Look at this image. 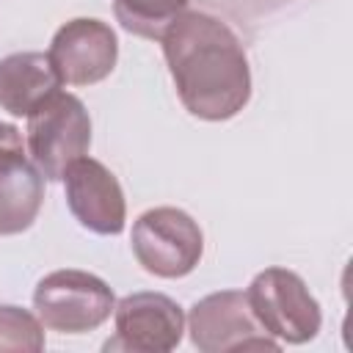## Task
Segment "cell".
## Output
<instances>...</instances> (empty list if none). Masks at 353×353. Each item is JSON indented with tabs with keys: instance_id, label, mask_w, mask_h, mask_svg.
Segmentation results:
<instances>
[{
	"instance_id": "5",
	"label": "cell",
	"mask_w": 353,
	"mask_h": 353,
	"mask_svg": "<svg viewBox=\"0 0 353 353\" xmlns=\"http://www.w3.org/2000/svg\"><path fill=\"white\" fill-rule=\"evenodd\" d=\"M132 254L146 273L182 279L199 265L204 254V234L185 210L154 207L132 223Z\"/></svg>"
},
{
	"instance_id": "6",
	"label": "cell",
	"mask_w": 353,
	"mask_h": 353,
	"mask_svg": "<svg viewBox=\"0 0 353 353\" xmlns=\"http://www.w3.org/2000/svg\"><path fill=\"white\" fill-rule=\"evenodd\" d=\"M190 339L204 353H232L248 347L276 350L279 339H273L259 320L254 317L245 292L221 290L193 303L188 317Z\"/></svg>"
},
{
	"instance_id": "9",
	"label": "cell",
	"mask_w": 353,
	"mask_h": 353,
	"mask_svg": "<svg viewBox=\"0 0 353 353\" xmlns=\"http://www.w3.org/2000/svg\"><path fill=\"white\" fill-rule=\"evenodd\" d=\"M66 204L72 215L97 234H119L127 221V201L119 179L94 157H77L66 174Z\"/></svg>"
},
{
	"instance_id": "10",
	"label": "cell",
	"mask_w": 353,
	"mask_h": 353,
	"mask_svg": "<svg viewBox=\"0 0 353 353\" xmlns=\"http://www.w3.org/2000/svg\"><path fill=\"white\" fill-rule=\"evenodd\" d=\"M44 201V176L25 157L22 135L6 124L0 132V234L30 229Z\"/></svg>"
},
{
	"instance_id": "2",
	"label": "cell",
	"mask_w": 353,
	"mask_h": 353,
	"mask_svg": "<svg viewBox=\"0 0 353 353\" xmlns=\"http://www.w3.org/2000/svg\"><path fill=\"white\" fill-rule=\"evenodd\" d=\"M28 152L44 179H63L66 168L91 146V119L85 105L66 91L52 94L28 116Z\"/></svg>"
},
{
	"instance_id": "12",
	"label": "cell",
	"mask_w": 353,
	"mask_h": 353,
	"mask_svg": "<svg viewBox=\"0 0 353 353\" xmlns=\"http://www.w3.org/2000/svg\"><path fill=\"white\" fill-rule=\"evenodd\" d=\"M185 8L188 0H113L121 28L143 39H160L165 25Z\"/></svg>"
},
{
	"instance_id": "4",
	"label": "cell",
	"mask_w": 353,
	"mask_h": 353,
	"mask_svg": "<svg viewBox=\"0 0 353 353\" xmlns=\"http://www.w3.org/2000/svg\"><path fill=\"white\" fill-rule=\"evenodd\" d=\"M248 306L259 325L279 342L301 345L317 336L323 314L303 279L287 268H268L245 290Z\"/></svg>"
},
{
	"instance_id": "14",
	"label": "cell",
	"mask_w": 353,
	"mask_h": 353,
	"mask_svg": "<svg viewBox=\"0 0 353 353\" xmlns=\"http://www.w3.org/2000/svg\"><path fill=\"white\" fill-rule=\"evenodd\" d=\"M3 127H6V121H0V132H3Z\"/></svg>"
},
{
	"instance_id": "3",
	"label": "cell",
	"mask_w": 353,
	"mask_h": 353,
	"mask_svg": "<svg viewBox=\"0 0 353 353\" xmlns=\"http://www.w3.org/2000/svg\"><path fill=\"white\" fill-rule=\"evenodd\" d=\"M33 309L41 325L61 334H83L99 328L116 309L113 290L85 270L47 273L33 292Z\"/></svg>"
},
{
	"instance_id": "13",
	"label": "cell",
	"mask_w": 353,
	"mask_h": 353,
	"mask_svg": "<svg viewBox=\"0 0 353 353\" xmlns=\"http://www.w3.org/2000/svg\"><path fill=\"white\" fill-rule=\"evenodd\" d=\"M44 325L19 306H0V350H41Z\"/></svg>"
},
{
	"instance_id": "11",
	"label": "cell",
	"mask_w": 353,
	"mask_h": 353,
	"mask_svg": "<svg viewBox=\"0 0 353 353\" xmlns=\"http://www.w3.org/2000/svg\"><path fill=\"white\" fill-rule=\"evenodd\" d=\"M61 85L44 52H14L0 61V108L11 116H30Z\"/></svg>"
},
{
	"instance_id": "8",
	"label": "cell",
	"mask_w": 353,
	"mask_h": 353,
	"mask_svg": "<svg viewBox=\"0 0 353 353\" xmlns=\"http://www.w3.org/2000/svg\"><path fill=\"white\" fill-rule=\"evenodd\" d=\"M47 58L63 85H94L113 72L119 41L108 22L80 17L58 28Z\"/></svg>"
},
{
	"instance_id": "1",
	"label": "cell",
	"mask_w": 353,
	"mask_h": 353,
	"mask_svg": "<svg viewBox=\"0 0 353 353\" xmlns=\"http://www.w3.org/2000/svg\"><path fill=\"white\" fill-rule=\"evenodd\" d=\"M163 55L188 113L226 121L251 99V69L240 36L215 14L185 8L160 33Z\"/></svg>"
},
{
	"instance_id": "7",
	"label": "cell",
	"mask_w": 353,
	"mask_h": 353,
	"mask_svg": "<svg viewBox=\"0 0 353 353\" xmlns=\"http://www.w3.org/2000/svg\"><path fill=\"white\" fill-rule=\"evenodd\" d=\"M116 336L105 342V350L132 353H165L174 350L185 331L182 306L163 292L124 295L116 309Z\"/></svg>"
}]
</instances>
